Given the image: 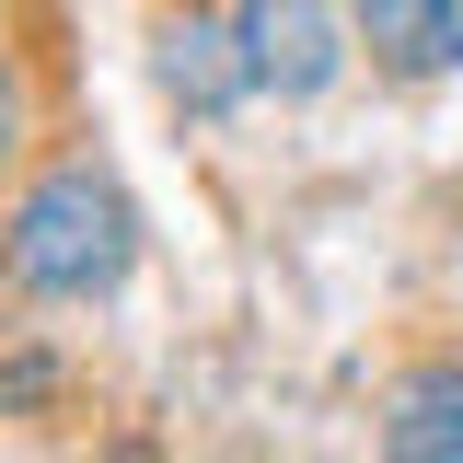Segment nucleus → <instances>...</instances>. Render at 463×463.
<instances>
[{
	"instance_id": "f257e3e1",
	"label": "nucleus",
	"mask_w": 463,
	"mask_h": 463,
	"mask_svg": "<svg viewBox=\"0 0 463 463\" xmlns=\"http://www.w3.org/2000/svg\"><path fill=\"white\" fill-rule=\"evenodd\" d=\"M139 267V209L105 163H47L0 221V279L24 301H105Z\"/></svg>"
},
{
	"instance_id": "20e7f679",
	"label": "nucleus",
	"mask_w": 463,
	"mask_h": 463,
	"mask_svg": "<svg viewBox=\"0 0 463 463\" xmlns=\"http://www.w3.org/2000/svg\"><path fill=\"white\" fill-rule=\"evenodd\" d=\"M347 24L394 81H452L463 70V0H359Z\"/></svg>"
},
{
	"instance_id": "0eeeda50",
	"label": "nucleus",
	"mask_w": 463,
	"mask_h": 463,
	"mask_svg": "<svg viewBox=\"0 0 463 463\" xmlns=\"http://www.w3.org/2000/svg\"><path fill=\"white\" fill-rule=\"evenodd\" d=\"M12 139H24V81L0 70V163H12Z\"/></svg>"
},
{
	"instance_id": "f03ea898",
	"label": "nucleus",
	"mask_w": 463,
	"mask_h": 463,
	"mask_svg": "<svg viewBox=\"0 0 463 463\" xmlns=\"http://www.w3.org/2000/svg\"><path fill=\"white\" fill-rule=\"evenodd\" d=\"M232 24H243V70H255V93H279V105H313V93H336L347 70V35L325 0H232Z\"/></svg>"
},
{
	"instance_id": "423d86ee",
	"label": "nucleus",
	"mask_w": 463,
	"mask_h": 463,
	"mask_svg": "<svg viewBox=\"0 0 463 463\" xmlns=\"http://www.w3.org/2000/svg\"><path fill=\"white\" fill-rule=\"evenodd\" d=\"M47 383H58L47 359H12V371H0V405H35V394H47Z\"/></svg>"
},
{
	"instance_id": "39448f33",
	"label": "nucleus",
	"mask_w": 463,
	"mask_h": 463,
	"mask_svg": "<svg viewBox=\"0 0 463 463\" xmlns=\"http://www.w3.org/2000/svg\"><path fill=\"white\" fill-rule=\"evenodd\" d=\"M383 452H394V463H463V359H429V371L394 383Z\"/></svg>"
},
{
	"instance_id": "7ed1b4c3",
	"label": "nucleus",
	"mask_w": 463,
	"mask_h": 463,
	"mask_svg": "<svg viewBox=\"0 0 463 463\" xmlns=\"http://www.w3.org/2000/svg\"><path fill=\"white\" fill-rule=\"evenodd\" d=\"M163 93L185 116H232L255 93V70H243V24L232 12H174L163 24Z\"/></svg>"
}]
</instances>
